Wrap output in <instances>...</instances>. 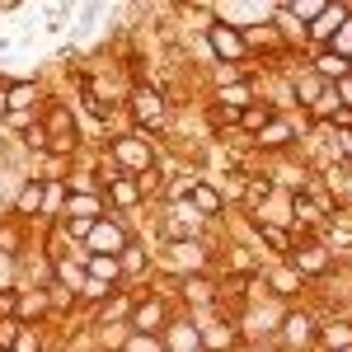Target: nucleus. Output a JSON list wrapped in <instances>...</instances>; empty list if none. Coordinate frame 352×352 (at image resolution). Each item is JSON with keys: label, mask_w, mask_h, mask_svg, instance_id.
I'll return each instance as SVG.
<instances>
[{"label": "nucleus", "mask_w": 352, "mask_h": 352, "mask_svg": "<svg viewBox=\"0 0 352 352\" xmlns=\"http://www.w3.org/2000/svg\"><path fill=\"white\" fill-rule=\"evenodd\" d=\"M207 43H212V52H217V56H226V61H240V56L249 52V43H244V28L226 24V19L207 28Z\"/></svg>", "instance_id": "1"}, {"label": "nucleus", "mask_w": 352, "mask_h": 352, "mask_svg": "<svg viewBox=\"0 0 352 352\" xmlns=\"http://www.w3.org/2000/svg\"><path fill=\"white\" fill-rule=\"evenodd\" d=\"M127 249V230L118 226V221H94V230H89V254H109L118 258Z\"/></svg>", "instance_id": "2"}, {"label": "nucleus", "mask_w": 352, "mask_h": 352, "mask_svg": "<svg viewBox=\"0 0 352 352\" xmlns=\"http://www.w3.org/2000/svg\"><path fill=\"white\" fill-rule=\"evenodd\" d=\"M292 268H296V277H324L333 268V254L324 244H305V249H292Z\"/></svg>", "instance_id": "3"}, {"label": "nucleus", "mask_w": 352, "mask_h": 352, "mask_svg": "<svg viewBox=\"0 0 352 352\" xmlns=\"http://www.w3.org/2000/svg\"><path fill=\"white\" fill-rule=\"evenodd\" d=\"M197 226H202V217L192 212L188 202H174V212H169V221H164V235H169V244H179V240H192Z\"/></svg>", "instance_id": "4"}, {"label": "nucleus", "mask_w": 352, "mask_h": 352, "mask_svg": "<svg viewBox=\"0 0 352 352\" xmlns=\"http://www.w3.org/2000/svg\"><path fill=\"white\" fill-rule=\"evenodd\" d=\"M132 118L141 122V127H160L164 122V99L155 94V89H136L132 94Z\"/></svg>", "instance_id": "5"}, {"label": "nucleus", "mask_w": 352, "mask_h": 352, "mask_svg": "<svg viewBox=\"0 0 352 352\" xmlns=\"http://www.w3.org/2000/svg\"><path fill=\"white\" fill-rule=\"evenodd\" d=\"M343 19H348V5H324V14L305 28V38H310V43H329V38L343 28Z\"/></svg>", "instance_id": "6"}, {"label": "nucleus", "mask_w": 352, "mask_h": 352, "mask_svg": "<svg viewBox=\"0 0 352 352\" xmlns=\"http://www.w3.org/2000/svg\"><path fill=\"white\" fill-rule=\"evenodd\" d=\"M164 348L169 352H202V338H197V329L188 320H174V324H164Z\"/></svg>", "instance_id": "7"}, {"label": "nucleus", "mask_w": 352, "mask_h": 352, "mask_svg": "<svg viewBox=\"0 0 352 352\" xmlns=\"http://www.w3.org/2000/svg\"><path fill=\"white\" fill-rule=\"evenodd\" d=\"M169 315H164V300H141L132 310V329L136 333H151V329H164Z\"/></svg>", "instance_id": "8"}, {"label": "nucleus", "mask_w": 352, "mask_h": 352, "mask_svg": "<svg viewBox=\"0 0 352 352\" xmlns=\"http://www.w3.org/2000/svg\"><path fill=\"white\" fill-rule=\"evenodd\" d=\"M188 207H192V212H197L202 221L217 217V212H221V192L212 188L207 179H197V184H192V192H188Z\"/></svg>", "instance_id": "9"}, {"label": "nucleus", "mask_w": 352, "mask_h": 352, "mask_svg": "<svg viewBox=\"0 0 352 352\" xmlns=\"http://www.w3.org/2000/svg\"><path fill=\"white\" fill-rule=\"evenodd\" d=\"M164 254H169V268H188V272L202 268V244L197 240H179V244H169Z\"/></svg>", "instance_id": "10"}, {"label": "nucleus", "mask_w": 352, "mask_h": 352, "mask_svg": "<svg viewBox=\"0 0 352 352\" xmlns=\"http://www.w3.org/2000/svg\"><path fill=\"white\" fill-rule=\"evenodd\" d=\"M282 338H287L292 348L315 343V320H310V315H287V320H282Z\"/></svg>", "instance_id": "11"}, {"label": "nucleus", "mask_w": 352, "mask_h": 352, "mask_svg": "<svg viewBox=\"0 0 352 352\" xmlns=\"http://www.w3.org/2000/svg\"><path fill=\"white\" fill-rule=\"evenodd\" d=\"M113 155L122 164H132V169H141V174L151 169V151H146L141 141H132V136H127V141H113Z\"/></svg>", "instance_id": "12"}, {"label": "nucleus", "mask_w": 352, "mask_h": 352, "mask_svg": "<svg viewBox=\"0 0 352 352\" xmlns=\"http://www.w3.org/2000/svg\"><path fill=\"white\" fill-rule=\"evenodd\" d=\"M85 268H89V282H104V287L122 277L118 258H109V254H85Z\"/></svg>", "instance_id": "13"}, {"label": "nucleus", "mask_w": 352, "mask_h": 352, "mask_svg": "<svg viewBox=\"0 0 352 352\" xmlns=\"http://www.w3.org/2000/svg\"><path fill=\"white\" fill-rule=\"evenodd\" d=\"M292 136H296V127H292L287 118H272L268 127L258 132V146H268V151H282V146H287Z\"/></svg>", "instance_id": "14"}, {"label": "nucleus", "mask_w": 352, "mask_h": 352, "mask_svg": "<svg viewBox=\"0 0 352 352\" xmlns=\"http://www.w3.org/2000/svg\"><path fill=\"white\" fill-rule=\"evenodd\" d=\"M272 118H277V109H272V104H249V109L240 113V127L258 136V132H263V127L272 122Z\"/></svg>", "instance_id": "15"}, {"label": "nucleus", "mask_w": 352, "mask_h": 352, "mask_svg": "<svg viewBox=\"0 0 352 352\" xmlns=\"http://www.w3.org/2000/svg\"><path fill=\"white\" fill-rule=\"evenodd\" d=\"M104 212V202L94 197V192H71V202H66V217H85V221H99Z\"/></svg>", "instance_id": "16"}, {"label": "nucleus", "mask_w": 352, "mask_h": 352, "mask_svg": "<svg viewBox=\"0 0 352 352\" xmlns=\"http://www.w3.org/2000/svg\"><path fill=\"white\" fill-rule=\"evenodd\" d=\"M43 202H47V188H43V184L33 179V184H24V192L14 197V212H19V217H33V212H38Z\"/></svg>", "instance_id": "17"}, {"label": "nucleus", "mask_w": 352, "mask_h": 352, "mask_svg": "<svg viewBox=\"0 0 352 352\" xmlns=\"http://www.w3.org/2000/svg\"><path fill=\"white\" fill-rule=\"evenodd\" d=\"M296 94H300V99H305V104H310V109H315V104H320V99H324V94H329V85L320 80L315 71H305V76H296Z\"/></svg>", "instance_id": "18"}, {"label": "nucleus", "mask_w": 352, "mask_h": 352, "mask_svg": "<svg viewBox=\"0 0 352 352\" xmlns=\"http://www.w3.org/2000/svg\"><path fill=\"white\" fill-rule=\"evenodd\" d=\"M197 338H202V348H207V352H221V348L235 343V329H230V324H212V329H197Z\"/></svg>", "instance_id": "19"}, {"label": "nucleus", "mask_w": 352, "mask_h": 352, "mask_svg": "<svg viewBox=\"0 0 352 352\" xmlns=\"http://www.w3.org/2000/svg\"><path fill=\"white\" fill-rule=\"evenodd\" d=\"M33 99H38V85H33V80L14 85V89H5V109H10V113H24Z\"/></svg>", "instance_id": "20"}, {"label": "nucleus", "mask_w": 352, "mask_h": 352, "mask_svg": "<svg viewBox=\"0 0 352 352\" xmlns=\"http://www.w3.org/2000/svg\"><path fill=\"white\" fill-rule=\"evenodd\" d=\"M113 202H118V207H136V202H141V184L127 179V174H118V179H113Z\"/></svg>", "instance_id": "21"}, {"label": "nucleus", "mask_w": 352, "mask_h": 352, "mask_svg": "<svg viewBox=\"0 0 352 352\" xmlns=\"http://www.w3.org/2000/svg\"><path fill=\"white\" fill-rule=\"evenodd\" d=\"M320 338H324V348H333V352H338V348H352V324H348V320H333Z\"/></svg>", "instance_id": "22"}, {"label": "nucleus", "mask_w": 352, "mask_h": 352, "mask_svg": "<svg viewBox=\"0 0 352 352\" xmlns=\"http://www.w3.org/2000/svg\"><path fill=\"white\" fill-rule=\"evenodd\" d=\"M249 94H254V89H249V80H230V85H226V89H221V104H226V109H249Z\"/></svg>", "instance_id": "23"}, {"label": "nucleus", "mask_w": 352, "mask_h": 352, "mask_svg": "<svg viewBox=\"0 0 352 352\" xmlns=\"http://www.w3.org/2000/svg\"><path fill=\"white\" fill-rule=\"evenodd\" d=\"M329 52H333V56H343V61L352 56V14L343 19V28H338V33L329 38Z\"/></svg>", "instance_id": "24"}, {"label": "nucleus", "mask_w": 352, "mask_h": 352, "mask_svg": "<svg viewBox=\"0 0 352 352\" xmlns=\"http://www.w3.org/2000/svg\"><path fill=\"white\" fill-rule=\"evenodd\" d=\"M258 235H263L277 254H292V240H287V230H282V226H268V221L258 217Z\"/></svg>", "instance_id": "25"}, {"label": "nucleus", "mask_w": 352, "mask_h": 352, "mask_svg": "<svg viewBox=\"0 0 352 352\" xmlns=\"http://www.w3.org/2000/svg\"><path fill=\"white\" fill-rule=\"evenodd\" d=\"M118 268L127 272V277H136V272H146V254H141L136 244H127V249L118 254Z\"/></svg>", "instance_id": "26"}, {"label": "nucleus", "mask_w": 352, "mask_h": 352, "mask_svg": "<svg viewBox=\"0 0 352 352\" xmlns=\"http://www.w3.org/2000/svg\"><path fill=\"white\" fill-rule=\"evenodd\" d=\"M14 310H19V320L43 315V310H47V292H38V296H19V300H14Z\"/></svg>", "instance_id": "27"}, {"label": "nucleus", "mask_w": 352, "mask_h": 352, "mask_svg": "<svg viewBox=\"0 0 352 352\" xmlns=\"http://www.w3.org/2000/svg\"><path fill=\"white\" fill-rule=\"evenodd\" d=\"M287 14H296V19H305V24H315L320 14H324V5L320 0H296V5H282Z\"/></svg>", "instance_id": "28"}, {"label": "nucleus", "mask_w": 352, "mask_h": 352, "mask_svg": "<svg viewBox=\"0 0 352 352\" xmlns=\"http://www.w3.org/2000/svg\"><path fill=\"white\" fill-rule=\"evenodd\" d=\"M184 296L197 300V305H202V300H212V282H207V277H184Z\"/></svg>", "instance_id": "29"}, {"label": "nucleus", "mask_w": 352, "mask_h": 352, "mask_svg": "<svg viewBox=\"0 0 352 352\" xmlns=\"http://www.w3.org/2000/svg\"><path fill=\"white\" fill-rule=\"evenodd\" d=\"M192 184H197V179H192V174H179V179H174V184H169V197H174V202H188Z\"/></svg>", "instance_id": "30"}, {"label": "nucleus", "mask_w": 352, "mask_h": 352, "mask_svg": "<svg viewBox=\"0 0 352 352\" xmlns=\"http://www.w3.org/2000/svg\"><path fill=\"white\" fill-rule=\"evenodd\" d=\"M89 230H94V221H85V217H66V235H76V240H89Z\"/></svg>", "instance_id": "31"}, {"label": "nucleus", "mask_w": 352, "mask_h": 352, "mask_svg": "<svg viewBox=\"0 0 352 352\" xmlns=\"http://www.w3.org/2000/svg\"><path fill=\"white\" fill-rule=\"evenodd\" d=\"M300 277H296V268L292 272H272V287H277V296H292V287H296Z\"/></svg>", "instance_id": "32"}, {"label": "nucleus", "mask_w": 352, "mask_h": 352, "mask_svg": "<svg viewBox=\"0 0 352 352\" xmlns=\"http://www.w3.org/2000/svg\"><path fill=\"white\" fill-rule=\"evenodd\" d=\"M212 122L217 127H240V109H212Z\"/></svg>", "instance_id": "33"}, {"label": "nucleus", "mask_w": 352, "mask_h": 352, "mask_svg": "<svg viewBox=\"0 0 352 352\" xmlns=\"http://www.w3.org/2000/svg\"><path fill=\"white\" fill-rule=\"evenodd\" d=\"M127 352H160V338H155V333H136Z\"/></svg>", "instance_id": "34"}, {"label": "nucleus", "mask_w": 352, "mask_h": 352, "mask_svg": "<svg viewBox=\"0 0 352 352\" xmlns=\"http://www.w3.org/2000/svg\"><path fill=\"white\" fill-rule=\"evenodd\" d=\"M333 99H343V109L352 113V76H343V80L333 85Z\"/></svg>", "instance_id": "35"}, {"label": "nucleus", "mask_w": 352, "mask_h": 352, "mask_svg": "<svg viewBox=\"0 0 352 352\" xmlns=\"http://www.w3.org/2000/svg\"><path fill=\"white\" fill-rule=\"evenodd\" d=\"M14 352H43V343H38V333H19V343H14Z\"/></svg>", "instance_id": "36"}, {"label": "nucleus", "mask_w": 352, "mask_h": 352, "mask_svg": "<svg viewBox=\"0 0 352 352\" xmlns=\"http://www.w3.org/2000/svg\"><path fill=\"white\" fill-rule=\"evenodd\" d=\"M56 272H61L66 282H76V287H80V268H76V263H56Z\"/></svg>", "instance_id": "37"}, {"label": "nucleus", "mask_w": 352, "mask_h": 352, "mask_svg": "<svg viewBox=\"0 0 352 352\" xmlns=\"http://www.w3.org/2000/svg\"><path fill=\"white\" fill-rule=\"evenodd\" d=\"M104 315H109V320H113V315H127V300H109V305H104Z\"/></svg>", "instance_id": "38"}, {"label": "nucleus", "mask_w": 352, "mask_h": 352, "mask_svg": "<svg viewBox=\"0 0 352 352\" xmlns=\"http://www.w3.org/2000/svg\"><path fill=\"white\" fill-rule=\"evenodd\" d=\"M14 244H19V235H14V230H0V249H14Z\"/></svg>", "instance_id": "39"}, {"label": "nucleus", "mask_w": 352, "mask_h": 352, "mask_svg": "<svg viewBox=\"0 0 352 352\" xmlns=\"http://www.w3.org/2000/svg\"><path fill=\"white\" fill-rule=\"evenodd\" d=\"M348 155H352V141H348Z\"/></svg>", "instance_id": "40"}, {"label": "nucleus", "mask_w": 352, "mask_h": 352, "mask_svg": "<svg viewBox=\"0 0 352 352\" xmlns=\"http://www.w3.org/2000/svg\"><path fill=\"white\" fill-rule=\"evenodd\" d=\"M263 352H272V348H263Z\"/></svg>", "instance_id": "41"}, {"label": "nucleus", "mask_w": 352, "mask_h": 352, "mask_svg": "<svg viewBox=\"0 0 352 352\" xmlns=\"http://www.w3.org/2000/svg\"><path fill=\"white\" fill-rule=\"evenodd\" d=\"M348 352H352V348H348Z\"/></svg>", "instance_id": "42"}]
</instances>
